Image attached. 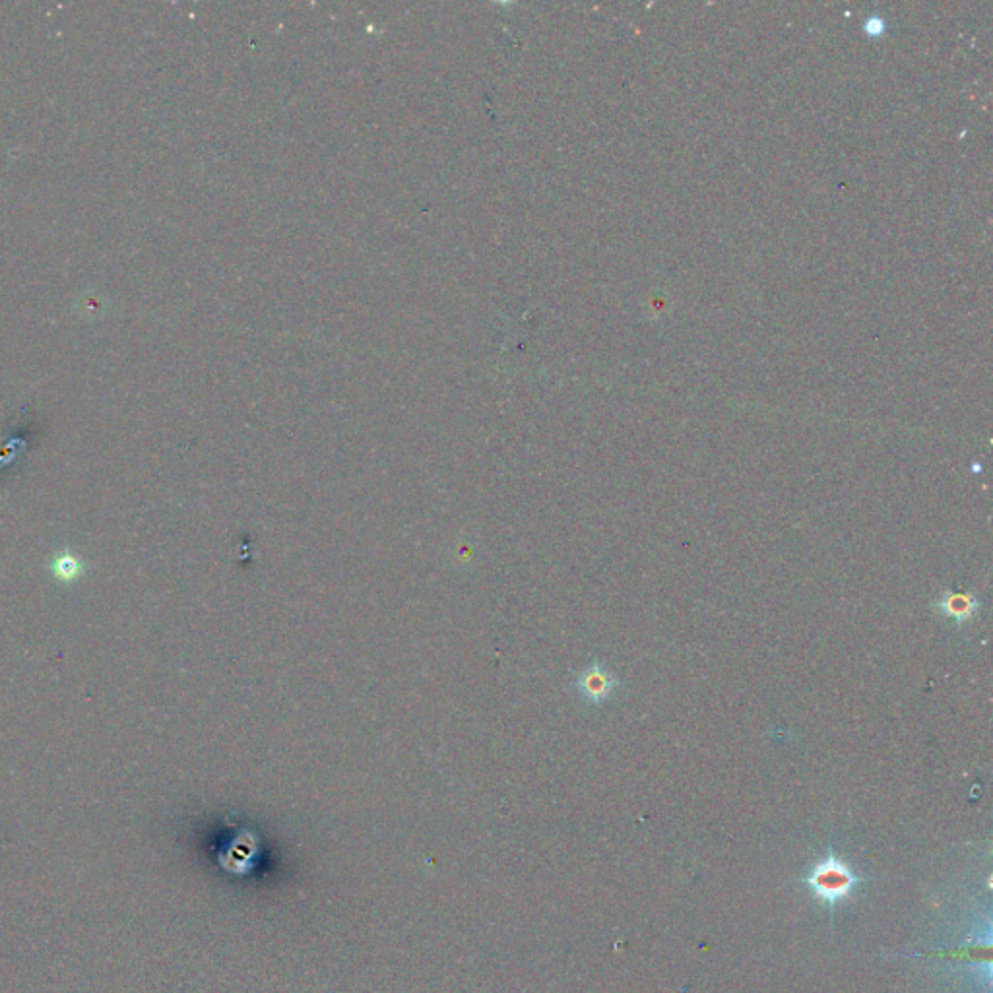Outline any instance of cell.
<instances>
[{
	"instance_id": "obj_1",
	"label": "cell",
	"mask_w": 993,
	"mask_h": 993,
	"mask_svg": "<svg viewBox=\"0 0 993 993\" xmlns=\"http://www.w3.org/2000/svg\"><path fill=\"white\" fill-rule=\"evenodd\" d=\"M803 883H807L815 897L834 906L836 902L852 895L854 887L860 883V877L831 852L825 860L811 869Z\"/></svg>"
},
{
	"instance_id": "obj_2",
	"label": "cell",
	"mask_w": 993,
	"mask_h": 993,
	"mask_svg": "<svg viewBox=\"0 0 993 993\" xmlns=\"http://www.w3.org/2000/svg\"><path fill=\"white\" fill-rule=\"evenodd\" d=\"M615 687H617L615 675L598 662H594L590 668H586L578 675L577 689L580 691V695L588 703H594V705H600L602 701H606Z\"/></svg>"
},
{
	"instance_id": "obj_3",
	"label": "cell",
	"mask_w": 993,
	"mask_h": 993,
	"mask_svg": "<svg viewBox=\"0 0 993 993\" xmlns=\"http://www.w3.org/2000/svg\"><path fill=\"white\" fill-rule=\"evenodd\" d=\"M935 608L941 611V615L951 617L962 625L978 613L980 600L972 592H947L935 602Z\"/></svg>"
}]
</instances>
